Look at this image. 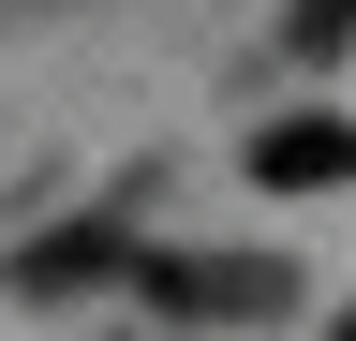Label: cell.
<instances>
[{"label":"cell","instance_id":"1","mask_svg":"<svg viewBox=\"0 0 356 341\" xmlns=\"http://www.w3.org/2000/svg\"><path fill=\"white\" fill-rule=\"evenodd\" d=\"M134 297L178 326H267L282 312V267L267 252H134Z\"/></svg>","mask_w":356,"mask_h":341},{"label":"cell","instance_id":"2","mask_svg":"<svg viewBox=\"0 0 356 341\" xmlns=\"http://www.w3.org/2000/svg\"><path fill=\"white\" fill-rule=\"evenodd\" d=\"M252 178H267V193H341V178H356V119H327V104L267 119V134H252Z\"/></svg>","mask_w":356,"mask_h":341},{"label":"cell","instance_id":"3","mask_svg":"<svg viewBox=\"0 0 356 341\" xmlns=\"http://www.w3.org/2000/svg\"><path fill=\"white\" fill-rule=\"evenodd\" d=\"M15 282H30V297H74V282H134V238H119V223H60V238H44Z\"/></svg>","mask_w":356,"mask_h":341},{"label":"cell","instance_id":"4","mask_svg":"<svg viewBox=\"0 0 356 341\" xmlns=\"http://www.w3.org/2000/svg\"><path fill=\"white\" fill-rule=\"evenodd\" d=\"M282 45H297V60H341V45H356V0H297Z\"/></svg>","mask_w":356,"mask_h":341},{"label":"cell","instance_id":"5","mask_svg":"<svg viewBox=\"0 0 356 341\" xmlns=\"http://www.w3.org/2000/svg\"><path fill=\"white\" fill-rule=\"evenodd\" d=\"M341 341H356V312H341Z\"/></svg>","mask_w":356,"mask_h":341}]
</instances>
